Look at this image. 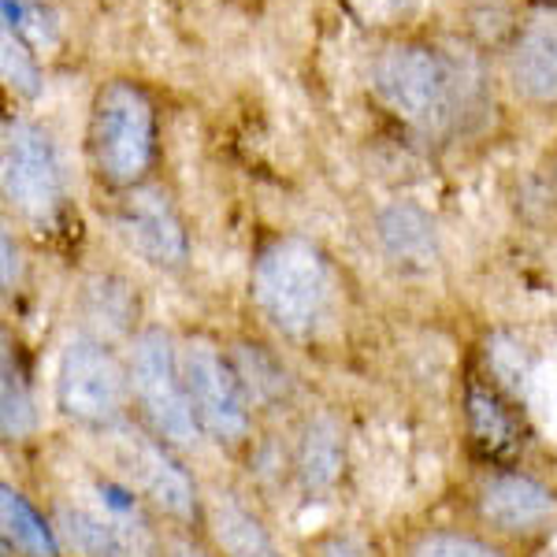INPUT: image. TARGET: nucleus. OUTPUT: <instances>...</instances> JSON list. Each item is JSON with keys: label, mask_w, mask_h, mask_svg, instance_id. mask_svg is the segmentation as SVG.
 <instances>
[{"label": "nucleus", "mask_w": 557, "mask_h": 557, "mask_svg": "<svg viewBox=\"0 0 557 557\" xmlns=\"http://www.w3.org/2000/svg\"><path fill=\"white\" fill-rule=\"evenodd\" d=\"M0 246H4V286L15 283V275H20V253L12 249V235L4 231V238H0Z\"/></svg>", "instance_id": "nucleus-22"}, {"label": "nucleus", "mask_w": 557, "mask_h": 557, "mask_svg": "<svg viewBox=\"0 0 557 557\" xmlns=\"http://www.w3.org/2000/svg\"><path fill=\"white\" fill-rule=\"evenodd\" d=\"M375 97L420 134H443L457 120V67L431 45H391L372 64Z\"/></svg>", "instance_id": "nucleus-3"}, {"label": "nucleus", "mask_w": 557, "mask_h": 557, "mask_svg": "<svg viewBox=\"0 0 557 557\" xmlns=\"http://www.w3.org/2000/svg\"><path fill=\"white\" fill-rule=\"evenodd\" d=\"M409 557H506L498 546L461 532H431L409 550Z\"/></svg>", "instance_id": "nucleus-20"}, {"label": "nucleus", "mask_w": 557, "mask_h": 557, "mask_svg": "<svg viewBox=\"0 0 557 557\" xmlns=\"http://www.w3.org/2000/svg\"><path fill=\"white\" fill-rule=\"evenodd\" d=\"M480 517L506 535H539L557 520V494L524 472H494L480 487Z\"/></svg>", "instance_id": "nucleus-10"}, {"label": "nucleus", "mask_w": 557, "mask_h": 557, "mask_svg": "<svg viewBox=\"0 0 557 557\" xmlns=\"http://www.w3.org/2000/svg\"><path fill=\"white\" fill-rule=\"evenodd\" d=\"M509 83L524 101H557V8H539L509 49Z\"/></svg>", "instance_id": "nucleus-11"}, {"label": "nucleus", "mask_w": 557, "mask_h": 557, "mask_svg": "<svg viewBox=\"0 0 557 557\" xmlns=\"http://www.w3.org/2000/svg\"><path fill=\"white\" fill-rule=\"evenodd\" d=\"M131 372V398L138 406L141 420L160 443L190 446L201 428L194 420L190 398H186L183 383V361H178V349L164 331H141L131 346L127 357Z\"/></svg>", "instance_id": "nucleus-4"}, {"label": "nucleus", "mask_w": 557, "mask_h": 557, "mask_svg": "<svg viewBox=\"0 0 557 557\" xmlns=\"http://www.w3.org/2000/svg\"><path fill=\"white\" fill-rule=\"evenodd\" d=\"M0 178H4L8 201L26 220L49 223L64 205V168H60L57 146L38 123L4 120V146H0Z\"/></svg>", "instance_id": "nucleus-7"}, {"label": "nucleus", "mask_w": 557, "mask_h": 557, "mask_svg": "<svg viewBox=\"0 0 557 557\" xmlns=\"http://www.w3.org/2000/svg\"><path fill=\"white\" fill-rule=\"evenodd\" d=\"M57 535L83 557H138L141 554L127 524H120L115 517L89 513V509L60 506Z\"/></svg>", "instance_id": "nucleus-12"}, {"label": "nucleus", "mask_w": 557, "mask_h": 557, "mask_svg": "<svg viewBox=\"0 0 557 557\" xmlns=\"http://www.w3.org/2000/svg\"><path fill=\"white\" fill-rule=\"evenodd\" d=\"M253 301L260 317L290 338L320 331L331 309V268L312 242L278 238L257 257Z\"/></svg>", "instance_id": "nucleus-1"}, {"label": "nucleus", "mask_w": 557, "mask_h": 557, "mask_svg": "<svg viewBox=\"0 0 557 557\" xmlns=\"http://www.w3.org/2000/svg\"><path fill=\"white\" fill-rule=\"evenodd\" d=\"M115 223H120L123 238L131 242V249H138L157 268H183L186 253H190L186 227L164 190H152V186L131 190L127 201L120 205Z\"/></svg>", "instance_id": "nucleus-9"}, {"label": "nucleus", "mask_w": 557, "mask_h": 557, "mask_svg": "<svg viewBox=\"0 0 557 557\" xmlns=\"http://www.w3.org/2000/svg\"><path fill=\"white\" fill-rule=\"evenodd\" d=\"M338 469H343V438H338V428L331 420H317L309 424L298 450V472L309 491L331 487L335 483Z\"/></svg>", "instance_id": "nucleus-15"}, {"label": "nucleus", "mask_w": 557, "mask_h": 557, "mask_svg": "<svg viewBox=\"0 0 557 557\" xmlns=\"http://www.w3.org/2000/svg\"><path fill=\"white\" fill-rule=\"evenodd\" d=\"M209 528L223 557H283L272 532L264 528L253 509L235 498H215L209 509Z\"/></svg>", "instance_id": "nucleus-13"}, {"label": "nucleus", "mask_w": 557, "mask_h": 557, "mask_svg": "<svg viewBox=\"0 0 557 557\" xmlns=\"http://www.w3.org/2000/svg\"><path fill=\"white\" fill-rule=\"evenodd\" d=\"M157 115L146 89L131 78H112L89 108V160L115 190H134L152 168Z\"/></svg>", "instance_id": "nucleus-2"}, {"label": "nucleus", "mask_w": 557, "mask_h": 557, "mask_svg": "<svg viewBox=\"0 0 557 557\" xmlns=\"http://www.w3.org/2000/svg\"><path fill=\"white\" fill-rule=\"evenodd\" d=\"M112 446H115V461L123 465L131 487L146 502H152L160 513L175 520H190L197 513V491L186 469L172 457V446L160 443L152 431L146 435L138 428H120V424H115Z\"/></svg>", "instance_id": "nucleus-8"}, {"label": "nucleus", "mask_w": 557, "mask_h": 557, "mask_svg": "<svg viewBox=\"0 0 557 557\" xmlns=\"http://www.w3.org/2000/svg\"><path fill=\"white\" fill-rule=\"evenodd\" d=\"M0 520H4V543L23 557H60L57 524H49L15 487H0Z\"/></svg>", "instance_id": "nucleus-14"}, {"label": "nucleus", "mask_w": 557, "mask_h": 557, "mask_svg": "<svg viewBox=\"0 0 557 557\" xmlns=\"http://www.w3.org/2000/svg\"><path fill=\"white\" fill-rule=\"evenodd\" d=\"M312 557H372V554H368V546L357 543V539L331 535V539H323L317 550H312Z\"/></svg>", "instance_id": "nucleus-21"}, {"label": "nucleus", "mask_w": 557, "mask_h": 557, "mask_svg": "<svg viewBox=\"0 0 557 557\" xmlns=\"http://www.w3.org/2000/svg\"><path fill=\"white\" fill-rule=\"evenodd\" d=\"M469 424L475 446H483L491 457H502L517 446V420L494 398V391H480V386L469 391Z\"/></svg>", "instance_id": "nucleus-16"}, {"label": "nucleus", "mask_w": 557, "mask_h": 557, "mask_svg": "<svg viewBox=\"0 0 557 557\" xmlns=\"http://www.w3.org/2000/svg\"><path fill=\"white\" fill-rule=\"evenodd\" d=\"M131 398V372L101 338H71L57 364V406L83 428H115Z\"/></svg>", "instance_id": "nucleus-5"}, {"label": "nucleus", "mask_w": 557, "mask_h": 557, "mask_svg": "<svg viewBox=\"0 0 557 557\" xmlns=\"http://www.w3.org/2000/svg\"><path fill=\"white\" fill-rule=\"evenodd\" d=\"M178 361H183L186 398L201 435L220 446L246 443L253 431V401L238 368L205 338H194L178 349Z\"/></svg>", "instance_id": "nucleus-6"}, {"label": "nucleus", "mask_w": 557, "mask_h": 557, "mask_svg": "<svg viewBox=\"0 0 557 557\" xmlns=\"http://www.w3.org/2000/svg\"><path fill=\"white\" fill-rule=\"evenodd\" d=\"M380 227H383V242L398 260H420V264H428L435 257V231H431V223L417 209L383 212Z\"/></svg>", "instance_id": "nucleus-17"}, {"label": "nucleus", "mask_w": 557, "mask_h": 557, "mask_svg": "<svg viewBox=\"0 0 557 557\" xmlns=\"http://www.w3.org/2000/svg\"><path fill=\"white\" fill-rule=\"evenodd\" d=\"M168 557H209L205 550H197L194 543H175L172 550H168Z\"/></svg>", "instance_id": "nucleus-23"}, {"label": "nucleus", "mask_w": 557, "mask_h": 557, "mask_svg": "<svg viewBox=\"0 0 557 557\" xmlns=\"http://www.w3.org/2000/svg\"><path fill=\"white\" fill-rule=\"evenodd\" d=\"M0 49H4V57H0V60H4L8 86H12L15 94H23V97H38L41 71H38V60H34L30 45H26L15 30H8V26H4V34H0Z\"/></svg>", "instance_id": "nucleus-19"}, {"label": "nucleus", "mask_w": 557, "mask_h": 557, "mask_svg": "<svg viewBox=\"0 0 557 557\" xmlns=\"http://www.w3.org/2000/svg\"><path fill=\"white\" fill-rule=\"evenodd\" d=\"M0 420H4L8 438H23L34 428V398L20 357L4 349V383H0Z\"/></svg>", "instance_id": "nucleus-18"}]
</instances>
